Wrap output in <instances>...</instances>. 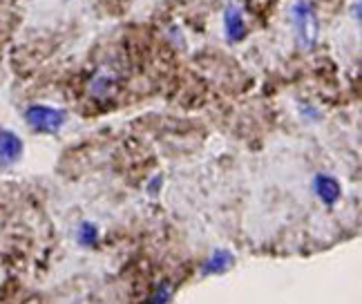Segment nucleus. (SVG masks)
<instances>
[{
    "mask_svg": "<svg viewBox=\"0 0 362 304\" xmlns=\"http://www.w3.org/2000/svg\"><path fill=\"white\" fill-rule=\"evenodd\" d=\"M293 25H296L300 45L304 50H313L315 43H318V18H315L313 7L307 0H300V3L293 5Z\"/></svg>",
    "mask_w": 362,
    "mask_h": 304,
    "instance_id": "1",
    "label": "nucleus"
},
{
    "mask_svg": "<svg viewBox=\"0 0 362 304\" xmlns=\"http://www.w3.org/2000/svg\"><path fill=\"white\" fill-rule=\"evenodd\" d=\"M25 119L34 130L54 132L65 123V112L56 108H48V106H31L25 112Z\"/></svg>",
    "mask_w": 362,
    "mask_h": 304,
    "instance_id": "2",
    "label": "nucleus"
},
{
    "mask_svg": "<svg viewBox=\"0 0 362 304\" xmlns=\"http://www.w3.org/2000/svg\"><path fill=\"white\" fill-rule=\"evenodd\" d=\"M117 89H119V72L112 70L110 65L101 67L92 76V81H89V94L99 101H108L110 96H115Z\"/></svg>",
    "mask_w": 362,
    "mask_h": 304,
    "instance_id": "3",
    "label": "nucleus"
},
{
    "mask_svg": "<svg viewBox=\"0 0 362 304\" xmlns=\"http://www.w3.org/2000/svg\"><path fill=\"white\" fill-rule=\"evenodd\" d=\"M313 190H315V195H318V199L326 206L335 204V201L340 199V195H342L340 184H338L331 175H318L315 177L313 179Z\"/></svg>",
    "mask_w": 362,
    "mask_h": 304,
    "instance_id": "4",
    "label": "nucleus"
},
{
    "mask_svg": "<svg viewBox=\"0 0 362 304\" xmlns=\"http://www.w3.org/2000/svg\"><path fill=\"white\" fill-rule=\"evenodd\" d=\"M224 29H226V36L231 41H242L246 36V22H244V16L242 11L237 9L235 5H229L226 7V14H224Z\"/></svg>",
    "mask_w": 362,
    "mask_h": 304,
    "instance_id": "5",
    "label": "nucleus"
},
{
    "mask_svg": "<svg viewBox=\"0 0 362 304\" xmlns=\"http://www.w3.org/2000/svg\"><path fill=\"white\" fill-rule=\"evenodd\" d=\"M22 152V143L14 132H0V159L5 164H14Z\"/></svg>",
    "mask_w": 362,
    "mask_h": 304,
    "instance_id": "6",
    "label": "nucleus"
},
{
    "mask_svg": "<svg viewBox=\"0 0 362 304\" xmlns=\"http://www.w3.org/2000/svg\"><path fill=\"white\" fill-rule=\"evenodd\" d=\"M233 264V257H231V253H226V251H217L215 253L210 260H208V264H206V271L208 273H222V271H226V268H229Z\"/></svg>",
    "mask_w": 362,
    "mask_h": 304,
    "instance_id": "7",
    "label": "nucleus"
},
{
    "mask_svg": "<svg viewBox=\"0 0 362 304\" xmlns=\"http://www.w3.org/2000/svg\"><path fill=\"white\" fill-rule=\"evenodd\" d=\"M96 242V229L92 224H83L81 226V244L83 246H92Z\"/></svg>",
    "mask_w": 362,
    "mask_h": 304,
    "instance_id": "8",
    "label": "nucleus"
},
{
    "mask_svg": "<svg viewBox=\"0 0 362 304\" xmlns=\"http://www.w3.org/2000/svg\"><path fill=\"white\" fill-rule=\"evenodd\" d=\"M168 298H171V289H168V287H161L159 294H157V296L152 298V304H166Z\"/></svg>",
    "mask_w": 362,
    "mask_h": 304,
    "instance_id": "9",
    "label": "nucleus"
}]
</instances>
